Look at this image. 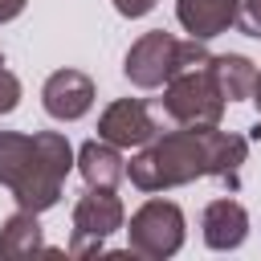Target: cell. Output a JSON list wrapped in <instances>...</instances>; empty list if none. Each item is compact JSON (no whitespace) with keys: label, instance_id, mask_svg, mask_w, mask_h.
<instances>
[{"label":"cell","instance_id":"1","mask_svg":"<svg viewBox=\"0 0 261 261\" xmlns=\"http://www.w3.org/2000/svg\"><path fill=\"white\" fill-rule=\"evenodd\" d=\"M45 106L49 114L57 118H77L86 106H90V82L82 73H57L49 86H45Z\"/></svg>","mask_w":261,"mask_h":261},{"label":"cell","instance_id":"2","mask_svg":"<svg viewBox=\"0 0 261 261\" xmlns=\"http://www.w3.org/2000/svg\"><path fill=\"white\" fill-rule=\"evenodd\" d=\"M232 8H237V0H184L179 16L196 37H212L216 29H224L232 20Z\"/></svg>","mask_w":261,"mask_h":261},{"label":"cell","instance_id":"3","mask_svg":"<svg viewBox=\"0 0 261 261\" xmlns=\"http://www.w3.org/2000/svg\"><path fill=\"white\" fill-rule=\"evenodd\" d=\"M102 130H106V139H114V143H143V139H151V122H147V110L135 102H122V106H114L110 114H106V122H102Z\"/></svg>","mask_w":261,"mask_h":261},{"label":"cell","instance_id":"4","mask_svg":"<svg viewBox=\"0 0 261 261\" xmlns=\"http://www.w3.org/2000/svg\"><path fill=\"white\" fill-rule=\"evenodd\" d=\"M82 159H86V175H90V179H98V175H102V179H114V175H118V167H114L118 159H114L106 147H98V143H90V147L82 151Z\"/></svg>","mask_w":261,"mask_h":261},{"label":"cell","instance_id":"5","mask_svg":"<svg viewBox=\"0 0 261 261\" xmlns=\"http://www.w3.org/2000/svg\"><path fill=\"white\" fill-rule=\"evenodd\" d=\"M12 106H16V82L0 73V110H12Z\"/></svg>","mask_w":261,"mask_h":261},{"label":"cell","instance_id":"6","mask_svg":"<svg viewBox=\"0 0 261 261\" xmlns=\"http://www.w3.org/2000/svg\"><path fill=\"white\" fill-rule=\"evenodd\" d=\"M257 102H261V98H257Z\"/></svg>","mask_w":261,"mask_h":261}]
</instances>
